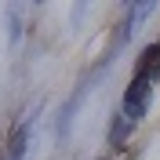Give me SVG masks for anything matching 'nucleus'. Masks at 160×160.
Segmentation results:
<instances>
[{"mask_svg":"<svg viewBox=\"0 0 160 160\" xmlns=\"http://www.w3.org/2000/svg\"><path fill=\"white\" fill-rule=\"evenodd\" d=\"M153 84H157V80L131 77L128 91H124V98H120V117L128 120L131 128H135V124L146 117V109H149V102H153Z\"/></svg>","mask_w":160,"mask_h":160,"instance_id":"1","label":"nucleus"},{"mask_svg":"<svg viewBox=\"0 0 160 160\" xmlns=\"http://www.w3.org/2000/svg\"><path fill=\"white\" fill-rule=\"evenodd\" d=\"M135 77H146V80H160V40L142 48L138 62H135Z\"/></svg>","mask_w":160,"mask_h":160,"instance_id":"2","label":"nucleus"},{"mask_svg":"<svg viewBox=\"0 0 160 160\" xmlns=\"http://www.w3.org/2000/svg\"><path fill=\"white\" fill-rule=\"evenodd\" d=\"M4 160H26V128H18L11 135L8 149H4Z\"/></svg>","mask_w":160,"mask_h":160,"instance_id":"3","label":"nucleus"}]
</instances>
